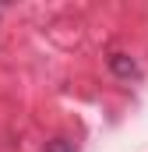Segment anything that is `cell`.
Instances as JSON below:
<instances>
[{"instance_id": "1", "label": "cell", "mask_w": 148, "mask_h": 152, "mask_svg": "<svg viewBox=\"0 0 148 152\" xmlns=\"http://www.w3.org/2000/svg\"><path fill=\"white\" fill-rule=\"evenodd\" d=\"M106 67H110V75L120 78V81H134V78H141L138 60H134L131 53H123V50H113L110 57H106Z\"/></svg>"}, {"instance_id": "2", "label": "cell", "mask_w": 148, "mask_h": 152, "mask_svg": "<svg viewBox=\"0 0 148 152\" xmlns=\"http://www.w3.org/2000/svg\"><path fill=\"white\" fill-rule=\"evenodd\" d=\"M46 152H78V145H74L71 138L57 134V138H49V142H46Z\"/></svg>"}, {"instance_id": "3", "label": "cell", "mask_w": 148, "mask_h": 152, "mask_svg": "<svg viewBox=\"0 0 148 152\" xmlns=\"http://www.w3.org/2000/svg\"><path fill=\"white\" fill-rule=\"evenodd\" d=\"M0 14H4V11H0Z\"/></svg>"}]
</instances>
